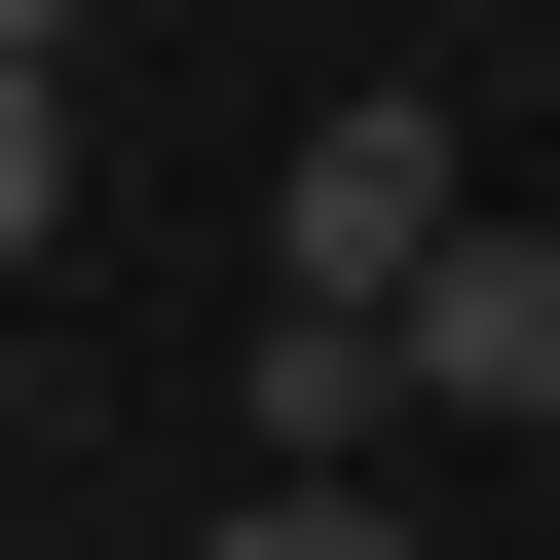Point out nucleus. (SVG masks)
Returning <instances> with one entry per match:
<instances>
[{"label":"nucleus","instance_id":"f257e3e1","mask_svg":"<svg viewBox=\"0 0 560 560\" xmlns=\"http://www.w3.org/2000/svg\"><path fill=\"white\" fill-rule=\"evenodd\" d=\"M261 261H300V337H411V300H448V113H300Z\"/></svg>","mask_w":560,"mask_h":560},{"label":"nucleus","instance_id":"f03ea898","mask_svg":"<svg viewBox=\"0 0 560 560\" xmlns=\"http://www.w3.org/2000/svg\"><path fill=\"white\" fill-rule=\"evenodd\" d=\"M411 411H560V224H448V300H411Z\"/></svg>","mask_w":560,"mask_h":560},{"label":"nucleus","instance_id":"7ed1b4c3","mask_svg":"<svg viewBox=\"0 0 560 560\" xmlns=\"http://www.w3.org/2000/svg\"><path fill=\"white\" fill-rule=\"evenodd\" d=\"M38 224H75V38L0 0V261H38Z\"/></svg>","mask_w":560,"mask_h":560},{"label":"nucleus","instance_id":"20e7f679","mask_svg":"<svg viewBox=\"0 0 560 560\" xmlns=\"http://www.w3.org/2000/svg\"><path fill=\"white\" fill-rule=\"evenodd\" d=\"M187 560H411V523H374V486H224Z\"/></svg>","mask_w":560,"mask_h":560}]
</instances>
